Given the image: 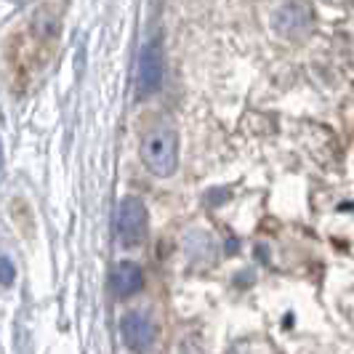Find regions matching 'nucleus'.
<instances>
[{
	"instance_id": "f257e3e1",
	"label": "nucleus",
	"mask_w": 354,
	"mask_h": 354,
	"mask_svg": "<svg viewBox=\"0 0 354 354\" xmlns=\"http://www.w3.org/2000/svg\"><path fill=\"white\" fill-rule=\"evenodd\" d=\"M142 160L144 165L155 176H171L176 174L178 165V136L171 125H158L147 133L142 144Z\"/></svg>"
},
{
	"instance_id": "f03ea898",
	"label": "nucleus",
	"mask_w": 354,
	"mask_h": 354,
	"mask_svg": "<svg viewBox=\"0 0 354 354\" xmlns=\"http://www.w3.org/2000/svg\"><path fill=\"white\" fill-rule=\"evenodd\" d=\"M118 237L125 248L139 245L147 237V208L139 197H125L118 211Z\"/></svg>"
},
{
	"instance_id": "7ed1b4c3",
	"label": "nucleus",
	"mask_w": 354,
	"mask_h": 354,
	"mask_svg": "<svg viewBox=\"0 0 354 354\" xmlns=\"http://www.w3.org/2000/svg\"><path fill=\"white\" fill-rule=\"evenodd\" d=\"M120 336L133 354H147L155 344V325L144 312H128L120 319Z\"/></svg>"
},
{
	"instance_id": "20e7f679",
	"label": "nucleus",
	"mask_w": 354,
	"mask_h": 354,
	"mask_svg": "<svg viewBox=\"0 0 354 354\" xmlns=\"http://www.w3.org/2000/svg\"><path fill=\"white\" fill-rule=\"evenodd\" d=\"M274 30L283 37H304L312 30V8L306 0H288L274 17Z\"/></svg>"
},
{
	"instance_id": "39448f33",
	"label": "nucleus",
	"mask_w": 354,
	"mask_h": 354,
	"mask_svg": "<svg viewBox=\"0 0 354 354\" xmlns=\"http://www.w3.org/2000/svg\"><path fill=\"white\" fill-rule=\"evenodd\" d=\"M162 83V51L158 43L144 46L142 56H139V70H136V88L142 96L155 93Z\"/></svg>"
},
{
	"instance_id": "423d86ee",
	"label": "nucleus",
	"mask_w": 354,
	"mask_h": 354,
	"mask_svg": "<svg viewBox=\"0 0 354 354\" xmlns=\"http://www.w3.org/2000/svg\"><path fill=\"white\" fill-rule=\"evenodd\" d=\"M109 285H112V290H115L120 299H128V296H133V293L142 290L144 272L139 269V264H133V261H120V264L112 269Z\"/></svg>"
},
{
	"instance_id": "0eeeda50",
	"label": "nucleus",
	"mask_w": 354,
	"mask_h": 354,
	"mask_svg": "<svg viewBox=\"0 0 354 354\" xmlns=\"http://www.w3.org/2000/svg\"><path fill=\"white\" fill-rule=\"evenodd\" d=\"M14 277H17V272H14V261H11L8 256H3V253H0V285H11L14 283Z\"/></svg>"
},
{
	"instance_id": "6e6552de",
	"label": "nucleus",
	"mask_w": 354,
	"mask_h": 354,
	"mask_svg": "<svg viewBox=\"0 0 354 354\" xmlns=\"http://www.w3.org/2000/svg\"><path fill=\"white\" fill-rule=\"evenodd\" d=\"M0 165H3V152H0Z\"/></svg>"
}]
</instances>
